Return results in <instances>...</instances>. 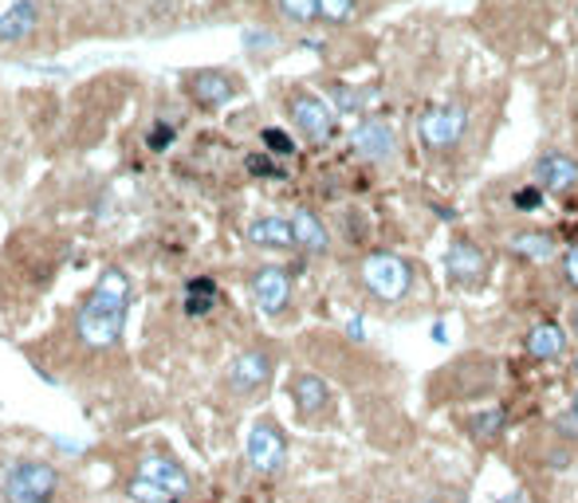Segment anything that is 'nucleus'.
I'll return each instance as SVG.
<instances>
[{
    "instance_id": "obj_1",
    "label": "nucleus",
    "mask_w": 578,
    "mask_h": 503,
    "mask_svg": "<svg viewBox=\"0 0 578 503\" xmlns=\"http://www.w3.org/2000/svg\"><path fill=\"white\" fill-rule=\"evenodd\" d=\"M126 304H130V279L122 268H107L99 284L91 287L87 304L75 315V335L83 347L107 350L122 339L126 327Z\"/></svg>"
},
{
    "instance_id": "obj_2",
    "label": "nucleus",
    "mask_w": 578,
    "mask_h": 503,
    "mask_svg": "<svg viewBox=\"0 0 578 503\" xmlns=\"http://www.w3.org/2000/svg\"><path fill=\"white\" fill-rule=\"evenodd\" d=\"M55 492H60V472L43 460H17L0 484L4 503H52Z\"/></svg>"
},
{
    "instance_id": "obj_3",
    "label": "nucleus",
    "mask_w": 578,
    "mask_h": 503,
    "mask_svg": "<svg viewBox=\"0 0 578 503\" xmlns=\"http://www.w3.org/2000/svg\"><path fill=\"white\" fill-rule=\"evenodd\" d=\"M363 287L378 304H402L414 287V268L394 252H374L363 264Z\"/></svg>"
},
{
    "instance_id": "obj_4",
    "label": "nucleus",
    "mask_w": 578,
    "mask_h": 503,
    "mask_svg": "<svg viewBox=\"0 0 578 503\" xmlns=\"http://www.w3.org/2000/svg\"><path fill=\"white\" fill-rule=\"evenodd\" d=\"M244 452H249V464L260 472V476H280V472L287 469V433L280 429L276 417H260V421H252Z\"/></svg>"
},
{
    "instance_id": "obj_5",
    "label": "nucleus",
    "mask_w": 578,
    "mask_h": 503,
    "mask_svg": "<svg viewBox=\"0 0 578 503\" xmlns=\"http://www.w3.org/2000/svg\"><path fill=\"white\" fill-rule=\"evenodd\" d=\"M287 114H292V126L311 142V146H323V142L335 138V106L327 99L311 95V91H300V95L287 99Z\"/></svg>"
},
{
    "instance_id": "obj_6",
    "label": "nucleus",
    "mask_w": 578,
    "mask_h": 503,
    "mask_svg": "<svg viewBox=\"0 0 578 503\" xmlns=\"http://www.w3.org/2000/svg\"><path fill=\"white\" fill-rule=\"evenodd\" d=\"M465 126H468L465 103L445 99V103H433L429 111L422 114V142L429 150H453L465 138Z\"/></svg>"
},
{
    "instance_id": "obj_7",
    "label": "nucleus",
    "mask_w": 578,
    "mask_h": 503,
    "mask_svg": "<svg viewBox=\"0 0 578 503\" xmlns=\"http://www.w3.org/2000/svg\"><path fill=\"white\" fill-rule=\"evenodd\" d=\"M484 271H488V260H484L480 244L465 240V236L449 244V252H445V276L453 284L465 287V291H476L484 284Z\"/></svg>"
},
{
    "instance_id": "obj_8",
    "label": "nucleus",
    "mask_w": 578,
    "mask_h": 503,
    "mask_svg": "<svg viewBox=\"0 0 578 503\" xmlns=\"http://www.w3.org/2000/svg\"><path fill=\"white\" fill-rule=\"evenodd\" d=\"M272 370H276V362H272L268 350H244V355H236L233 366H229V390L249 398V393L264 390V386L272 382Z\"/></svg>"
},
{
    "instance_id": "obj_9",
    "label": "nucleus",
    "mask_w": 578,
    "mask_h": 503,
    "mask_svg": "<svg viewBox=\"0 0 578 503\" xmlns=\"http://www.w3.org/2000/svg\"><path fill=\"white\" fill-rule=\"evenodd\" d=\"M292 401L303 421H323L331 413V406H335V393H331V386L323 382L320 373L303 370L292 378Z\"/></svg>"
},
{
    "instance_id": "obj_10",
    "label": "nucleus",
    "mask_w": 578,
    "mask_h": 503,
    "mask_svg": "<svg viewBox=\"0 0 578 503\" xmlns=\"http://www.w3.org/2000/svg\"><path fill=\"white\" fill-rule=\"evenodd\" d=\"M351 146H354V154L366 157V162H389L397 150L394 126H389L386 119H363L351 131Z\"/></svg>"
},
{
    "instance_id": "obj_11",
    "label": "nucleus",
    "mask_w": 578,
    "mask_h": 503,
    "mask_svg": "<svg viewBox=\"0 0 578 503\" xmlns=\"http://www.w3.org/2000/svg\"><path fill=\"white\" fill-rule=\"evenodd\" d=\"M531 177L544 193H570L578 185V162L562 150H547L531 165Z\"/></svg>"
},
{
    "instance_id": "obj_12",
    "label": "nucleus",
    "mask_w": 578,
    "mask_h": 503,
    "mask_svg": "<svg viewBox=\"0 0 578 503\" xmlns=\"http://www.w3.org/2000/svg\"><path fill=\"white\" fill-rule=\"evenodd\" d=\"M252 299L264 315H280L292 304V279L284 268H260L252 276Z\"/></svg>"
},
{
    "instance_id": "obj_13",
    "label": "nucleus",
    "mask_w": 578,
    "mask_h": 503,
    "mask_svg": "<svg viewBox=\"0 0 578 503\" xmlns=\"http://www.w3.org/2000/svg\"><path fill=\"white\" fill-rule=\"evenodd\" d=\"M139 476L158 487H165V492H173L178 500L190 495V472H185L173 456H162V452H150V456L139 460Z\"/></svg>"
},
{
    "instance_id": "obj_14",
    "label": "nucleus",
    "mask_w": 578,
    "mask_h": 503,
    "mask_svg": "<svg viewBox=\"0 0 578 503\" xmlns=\"http://www.w3.org/2000/svg\"><path fill=\"white\" fill-rule=\"evenodd\" d=\"M190 95L201 106H225L229 99H236V79L225 75V71H197L190 79Z\"/></svg>"
},
{
    "instance_id": "obj_15",
    "label": "nucleus",
    "mask_w": 578,
    "mask_h": 503,
    "mask_svg": "<svg viewBox=\"0 0 578 503\" xmlns=\"http://www.w3.org/2000/svg\"><path fill=\"white\" fill-rule=\"evenodd\" d=\"M292 233H295V248L311 252V256H327L331 252V233L315 213L307 208H295L292 213Z\"/></svg>"
},
{
    "instance_id": "obj_16",
    "label": "nucleus",
    "mask_w": 578,
    "mask_h": 503,
    "mask_svg": "<svg viewBox=\"0 0 578 503\" xmlns=\"http://www.w3.org/2000/svg\"><path fill=\"white\" fill-rule=\"evenodd\" d=\"M508 252L511 256H524V260L531 264H547L559 256V248H555V236L544 233V228H519V233L508 236Z\"/></svg>"
},
{
    "instance_id": "obj_17",
    "label": "nucleus",
    "mask_w": 578,
    "mask_h": 503,
    "mask_svg": "<svg viewBox=\"0 0 578 503\" xmlns=\"http://www.w3.org/2000/svg\"><path fill=\"white\" fill-rule=\"evenodd\" d=\"M249 244H256V248H264V252L295 248L292 220H284V217H256L249 225Z\"/></svg>"
},
{
    "instance_id": "obj_18",
    "label": "nucleus",
    "mask_w": 578,
    "mask_h": 503,
    "mask_svg": "<svg viewBox=\"0 0 578 503\" xmlns=\"http://www.w3.org/2000/svg\"><path fill=\"white\" fill-rule=\"evenodd\" d=\"M562 350H567V335H562L559 322H536L527 330V355L539 358V362H559Z\"/></svg>"
},
{
    "instance_id": "obj_19",
    "label": "nucleus",
    "mask_w": 578,
    "mask_h": 503,
    "mask_svg": "<svg viewBox=\"0 0 578 503\" xmlns=\"http://www.w3.org/2000/svg\"><path fill=\"white\" fill-rule=\"evenodd\" d=\"M465 433L473 437L476 444H496L504 433H508V413L496 409V406L476 409V413L465 417Z\"/></svg>"
},
{
    "instance_id": "obj_20",
    "label": "nucleus",
    "mask_w": 578,
    "mask_h": 503,
    "mask_svg": "<svg viewBox=\"0 0 578 503\" xmlns=\"http://www.w3.org/2000/svg\"><path fill=\"white\" fill-rule=\"evenodd\" d=\"M36 20H40V9H36L32 0H17L12 9L0 12V44H17V40H24V35L36 28Z\"/></svg>"
},
{
    "instance_id": "obj_21",
    "label": "nucleus",
    "mask_w": 578,
    "mask_h": 503,
    "mask_svg": "<svg viewBox=\"0 0 578 503\" xmlns=\"http://www.w3.org/2000/svg\"><path fill=\"white\" fill-rule=\"evenodd\" d=\"M216 304V287L213 279H193L190 287H185V311L197 319V315H209Z\"/></svg>"
},
{
    "instance_id": "obj_22",
    "label": "nucleus",
    "mask_w": 578,
    "mask_h": 503,
    "mask_svg": "<svg viewBox=\"0 0 578 503\" xmlns=\"http://www.w3.org/2000/svg\"><path fill=\"white\" fill-rule=\"evenodd\" d=\"M276 9L287 24H300V28L320 20V0H276Z\"/></svg>"
},
{
    "instance_id": "obj_23",
    "label": "nucleus",
    "mask_w": 578,
    "mask_h": 503,
    "mask_svg": "<svg viewBox=\"0 0 578 503\" xmlns=\"http://www.w3.org/2000/svg\"><path fill=\"white\" fill-rule=\"evenodd\" d=\"M354 12H358V0H320V20L331 28L351 24Z\"/></svg>"
},
{
    "instance_id": "obj_24",
    "label": "nucleus",
    "mask_w": 578,
    "mask_h": 503,
    "mask_svg": "<svg viewBox=\"0 0 578 503\" xmlns=\"http://www.w3.org/2000/svg\"><path fill=\"white\" fill-rule=\"evenodd\" d=\"M331 95H335V103L343 114H363L366 103H371V95H363V91L351 88V83H331Z\"/></svg>"
},
{
    "instance_id": "obj_25",
    "label": "nucleus",
    "mask_w": 578,
    "mask_h": 503,
    "mask_svg": "<svg viewBox=\"0 0 578 503\" xmlns=\"http://www.w3.org/2000/svg\"><path fill=\"white\" fill-rule=\"evenodd\" d=\"M126 492H130V500L134 503H178V495L165 492V487H158V484H150V480H142V476L130 480Z\"/></svg>"
},
{
    "instance_id": "obj_26",
    "label": "nucleus",
    "mask_w": 578,
    "mask_h": 503,
    "mask_svg": "<svg viewBox=\"0 0 578 503\" xmlns=\"http://www.w3.org/2000/svg\"><path fill=\"white\" fill-rule=\"evenodd\" d=\"M260 138H264V146H268V154H272V157H292V154H295L292 134L276 131V126H268V131L260 134Z\"/></svg>"
},
{
    "instance_id": "obj_27",
    "label": "nucleus",
    "mask_w": 578,
    "mask_h": 503,
    "mask_svg": "<svg viewBox=\"0 0 578 503\" xmlns=\"http://www.w3.org/2000/svg\"><path fill=\"white\" fill-rule=\"evenodd\" d=\"M544 197H547V193L539 189L536 182H531V185H524V189H519L516 197H511V205H516V208H524V213H536V208L544 205Z\"/></svg>"
},
{
    "instance_id": "obj_28",
    "label": "nucleus",
    "mask_w": 578,
    "mask_h": 503,
    "mask_svg": "<svg viewBox=\"0 0 578 503\" xmlns=\"http://www.w3.org/2000/svg\"><path fill=\"white\" fill-rule=\"evenodd\" d=\"M559 268H562V284H567L570 291H578V244H570V248L562 252Z\"/></svg>"
},
{
    "instance_id": "obj_29",
    "label": "nucleus",
    "mask_w": 578,
    "mask_h": 503,
    "mask_svg": "<svg viewBox=\"0 0 578 503\" xmlns=\"http://www.w3.org/2000/svg\"><path fill=\"white\" fill-rule=\"evenodd\" d=\"M249 170H252V174H260V177H276V182L284 177V170H280V165H272L268 157H249Z\"/></svg>"
},
{
    "instance_id": "obj_30",
    "label": "nucleus",
    "mask_w": 578,
    "mask_h": 503,
    "mask_svg": "<svg viewBox=\"0 0 578 503\" xmlns=\"http://www.w3.org/2000/svg\"><path fill=\"white\" fill-rule=\"evenodd\" d=\"M414 503H465L460 495H449V492H425V495H417Z\"/></svg>"
},
{
    "instance_id": "obj_31",
    "label": "nucleus",
    "mask_w": 578,
    "mask_h": 503,
    "mask_svg": "<svg viewBox=\"0 0 578 503\" xmlns=\"http://www.w3.org/2000/svg\"><path fill=\"white\" fill-rule=\"evenodd\" d=\"M567 330L578 339V304H570V311H567Z\"/></svg>"
},
{
    "instance_id": "obj_32",
    "label": "nucleus",
    "mask_w": 578,
    "mask_h": 503,
    "mask_svg": "<svg viewBox=\"0 0 578 503\" xmlns=\"http://www.w3.org/2000/svg\"><path fill=\"white\" fill-rule=\"evenodd\" d=\"M500 503H524V495H519V492H516V495H504Z\"/></svg>"
},
{
    "instance_id": "obj_33",
    "label": "nucleus",
    "mask_w": 578,
    "mask_h": 503,
    "mask_svg": "<svg viewBox=\"0 0 578 503\" xmlns=\"http://www.w3.org/2000/svg\"><path fill=\"white\" fill-rule=\"evenodd\" d=\"M570 373L578 378V350H575V358H570Z\"/></svg>"
},
{
    "instance_id": "obj_34",
    "label": "nucleus",
    "mask_w": 578,
    "mask_h": 503,
    "mask_svg": "<svg viewBox=\"0 0 578 503\" xmlns=\"http://www.w3.org/2000/svg\"><path fill=\"white\" fill-rule=\"evenodd\" d=\"M570 28L578 32V4H575V12H570Z\"/></svg>"
},
{
    "instance_id": "obj_35",
    "label": "nucleus",
    "mask_w": 578,
    "mask_h": 503,
    "mask_svg": "<svg viewBox=\"0 0 578 503\" xmlns=\"http://www.w3.org/2000/svg\"><path fill=\"white\" fill-rule=\"evenodd\" d=\"M570 409H575V413H578V390H575V398H570Z\"/></svg>"
},
{
    "instance_id": "obj_36",
    "label": "nucleus",
    "mask_w": 578,
    "mask_h": 503,
    "mask_svg": "<svg viewBox=\"0 0 578 503\" xmlns=\"http://www.w3.org/2000/svg\"><path fill=\"white\" fill-rule=\"evenodd\" d=\"M575 122H578V103H575Z\"/></svg>"
}]
</instances>
